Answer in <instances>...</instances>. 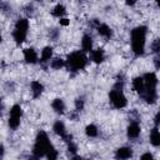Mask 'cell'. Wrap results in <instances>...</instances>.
<instances>
[{
    "label": "cell",
    "mask_w": 160,
    "mask_h": 160,
    "mask_svg": "<svg viewBox=\"0 0 160 160\" xmlns=\"http://www.w3.org/2000/svg\"><path fill=\"white\" fill-rule=\"evenodd\" d=\"M146 26H136L131 31V48L135 55H142L145 50V40H146Z\"/></svg>",
    "instance_id": "1"
},
{
    "label": "cell",
    "mask_w": 160,
    "mask_h": 160,
    "mask_svg": "<svg viewBox=\"0 0 160 160\" xmlns=\"http://www.w3.org/2000/svg\"><path fill=\"white\" fill-rule=\"evenodd\" d=\"M51 142L49 140V136L45 131H39L38 135H36V139H35V144H34V148H32V154L35 158H41V156H45L46 151L51 148Z\"/></svg>",
    "instance_id": "2"
},
{
    "label": "cell",
    "mask_w": 160,
    "mask_h": 160,
    "mask_svg": "<svg viewBox=\"0 0 160 160\" xmlns=\"http://www.w3.org/2000/svg\"><path fill=\"white\" fill-rule=\"evenodd\" d=\"M86 62H88V58L81 51H74L69 54L66 59V64L71 71H78L84 69L86 66Z\"/></svg>",
    "instance_id": "3"
},
{
    "label": "cell",
    "mask_w": 160,
    "mask_h": 160,
    "mask_svg": "<svg viewBox=\"0 0 160 160\" xmlns=\"http://www.w3.org/2000/svg\"><path fill=\"white\" fill-rule=\"evenodd\" d=\"M109 99L111 101V104L114 105V108L116 109H122L126 106L128 104V100L125 98V95L122 94V90L119 89V88H114L110 94H109Z\"/></svg>",
    "instance_id": "4"
},
{
    "label": "cell",
    "mask_w": 160,
    "mask_h": 160,
    "mask_svg": "<svg viewBox=\"0 0 160 160\" xmlns=\"http://www.w3.org/2000/svg\"><path fill=\"white\" fill-rule=\"evenodd\" d=\"M142 80H144L145 88H148V89H156V85H158V76L155 75V72H146V74L142 76Z\"/></svg>",
    "instance_id": "5"
},
{
    "label": "cell",
    "mask_w": 160,
    "mask_h": 160,
    "mask_svg": "<svg viewBox=\"0 0 160 160\" xmlns=\"http://www.w3.org/2000/svg\"><path fill=\"white\" fill-rule=\"evenodd\" d=\"M24 59L28 64H36L38 62V54L32 48H28L24 50Z\"/></svg>",
    "instance_id": "6"
},
{
    "label": "cell",
    "mask_w": 160,
    "mask_h": 160,
    "mask_svg": "<svg viewBox=\"0 0 160 160\" xmlns=\"http://www.w3.org/2000/svg\"><path fill=\"white\" fill-rule=\"evenodd\" d=\"M115 156L118 159H129L132 156V150H131V148H128V146L119 148L115 152Z\"/></svg>",
    "instance_id": "7"
},
{
    "label": "cell",
    "mask_w": 160,
    "mask_h": 160,
    "mask_svg": "<svg viewBox=\"0 0 160 160\" xmlns=\"http://www.w3.org/2000/svg\"><path fill=\"white\" fill-rule=\"evenodd\" d=\"M140 126H139V124L138 122H131L129 126H128V136L129 138H131V139H135V138H138L139 135H140Z\"/></svg>",
    "instance_id": "8"
},
{
    "label": "cell",
    "mask_w": 160,
    "mask_h": 160,
    "mask_svg": "<svg viewBox=\"0 0 160 160\" xmlns=\"http://www.w3.org/2000/svg\"><path fill=\"white\" fill-rule=\"evenodd\" d=\"M104 58H105V54H104V50L102 49H96V50H92L91 51V60L95 64L102 62L104 61Z\"/></svg>",
    "instance_id": "9"
},
{
    "label": "cell",
    "mask_w": 160,
    "mask_h": 160,
    "mask_svg": "<svg viewBox=\"0 0 160 160\" xmlns=\"http://www.w3.org/2000/svg\"><path fill=\"white\" fill-rule=\"evenodd\" d=\"M132 86H134L135 91H138V92L141 95L142 91H144V89H145L142 76H136V78H134V80H132Z\"/></svg>",
    "instance_id": "10"
},
{
    "label": "cell",
    "mask_w": 160,
    "mask_h": 160,
    "mask_svg": "<svg viewBox=\"0 0 160 160\" xmlns=\"http://www.w3.org/2000/svg\"><path fill=\"white\" fill-rule=\"evenodd\" d=\"M30 89H31L32 96H34V98H38V96L41 95V92H42V90H44V86H42V84H40L39 81H32V82L30 84Z\"/></svg>",
    "instance_id": "11"
},
{
    "label": "cell",
    "mask_w": 160,
    "mask_h": 160,
    "mask_svg": "<svg viewBox=\"0 0 160 160\" xmlns=\"http://www.w3.org/2000/svg\"><path fill=\"white\" fill-rule=\"evenodd\" d=\"M52 130H54V132L56 135H59L61 138H64L66 135V128H65L64 122H61V121H56L54 124V126H52Z\"/></svg>",
    "instance_id": "12"
},
{
    "label": "cell",
    "mask_w": 160,
    "mask_h": 160,
    "mask_svg": "<svg viewBox=\"0 0 160 160\" xmlns=\"http://www.w3.org/2000/svg\"><path fill=\"white\" fill-rule=\"evenodd\" d=\"M81 48L84 51H91L92 49V39L90 35H84L81 40Z\"/></svg>",
    "instance_id": "13"
},
{
    "label": "cell",
    "mask_w": 160,
    "mask_h": 160,
    "mask_svg": "<svg viewBox=\"0 0 160 160\" xmlns=\"http://www.w3.org/2000/svg\"><path fill=\"white\" fill-rule=\"evenodd\" d=\"M51 108L54 109L55 112L62 114L64 110H65V104H64V101H62L61 99H55V100L51 102Z\"/></svg>",
    "instance_id": "14"
},
{
    "label": "cell",
    "mask_w": 160,
    "mask_h": 160,
    "mask_svg": "<svg viewBox=\"0 0 160 160\" xmlns=\"http://www.w3.org/2000/svg\"><path fill=\"white\" fill-rule=\"evenodd\" d=\"M150 142L154 146H159L160 145V132L158 130V126H155L150 132Z\"/></svg>",
    "instance_id": "15"
},
{
    "label": "cell",
    "mask_w": 160,
    "mask_h": 160,
    "mask_svg": "<svg viewBox=\"0 0 160 160\" xmlns=\"http://www.w3.org/2000/svg\"><path fill=\"white\" fill-rule=\"evenodd\" d=\"M98 32H99L101 36H104V38H110V36L112 35L111 29H110L106 24H100V25H98Z\"/></svg>",
    "instance_id": "16"
},
{
    "label": "cell",
    "mask_w": 160,
    "mask_h": 160,
    "mask_svg": "<svg viewBox=\"0 0 160 160\" xmlns=\"http://www.w3.org/2000/svg\"><path fill=\"white\" fill-rule=\"evenodd\" d=\"M52 56V48L50 46H45L41 51V58H40V61L41 62H48Z\"/></svg>",
    "instance_id": "17"
},
{
    "label": "cell",
    "mask_w": 160,
    "mask_h": 160,
    "mask_svg": "<svg viewBox=\"0 0 160 160\" xmlns=\"http://www.w3.org/2000/svg\"><path fill=\"white\" fill-rule=\"evenodd\" d=\"M29 29V21L26 19H19L15 24V30L22 31V32H28Z\"/></svg>",
    "instance_id": "18"
},
{
    "label": "cell",
    "mask_w": 160,
    "mask_h": 160,
    "mask_svg": "<svg viewBox=\"0 0 160 160\" xmlns=\"http://www.w3.org/2000/svg\"><path fill=\"white\" fill-rule=\"evenodd\" d=\"M65 12H66L65 6H64V5H61V4H58V5L52 9V11H51V14H52L54 16H56V18H61Z\"/></svg>",
    "instance_id": "19"
},
{
    "label": "cell",
    "mask_w": 160,
    "mask_h": 160,
    "mask_svg": "<svg viewBox=\"0 0 160 160\" xmlns=\"http://www.w3.org/2000/svg\"><path fill=\"white\" fill-rule=\"evenodd\" d=\"M12 36H14V40H15L18 44H21V42H24L25 39H26V32H22V31H19V30H14Z\"/></svg>",
    "instance_id": "20"
},
{
    "label": "cell",
    "mask_w": 160,
    "mask_h": 160,
    "mask_svg": "<svg viewBox=\"0 0 160 160\" xmlns=\"http://www.w3.org/2000/svg\"><path fill=\"white\" fill-rule=\"evenodd\" d=\"M85 134L89 138H95V136H98V128L94 124H90L85 128Z\"/></svg>",
    "instance_id": "21"
},
{
    "label": "cell",
    "mask_w": 160,
    "mask_h": 160,
    "mask_svg": "<svg viewBox=\"0 0 160 160\" xmlns=\"http://www.w3.org/2000/svg\"><path fill=\"white\" fill-rule=\"evenodd\" d=\"M22 115V110L20 105H12V108L10 109V116H15V118H21Z\"/></svg>",
    "instance_id": "22"
},
{
    "label": "cell",
    "mask_w": 160,
    "mask_h": 160,
    "mask_svg": "<svg viewBox=\"0 0 160 160\" xmlns=\"http://www.w3.org/2000/svg\"><path fill=\"white\" fill-rule=\"evenodd\" d=\"M64 65H65V61H64L62 59H60V58H56V59L51 60V64H50V66H51L52 69H55V70L61 69Z\"/></svg>",
    "instance_id": "23"
},
{
    "label": "cell",
    "mask_w": 160,
    "mask_h": 160,
    "mask_svg": "<svg viewBox=\"0 0 160 160\" xmlns=\"http://www.w3.org/2000/svg\"><path fill=\"white\" fill-rule=\"evenodd\" d=\"M19 125H20V118H15V116L9 118V126L11 129H18Z\"/></svg>",
    "instance_id": "24"
},
{
    "label": "cell",
    "mask_w": 160,
    "mask_h": 160,
    "mask_svg": "<svg viewBox=\"0 0 160 160\" xmlns=\"http://www.w3.org/2000/svg\"><path fill=\"white\" fill-rule=\"evenodd\" d=\"M45 156H46L49 160H55V159L58 158V151L54 149V146H51V148H50V149L46 151Z\"/></svg>",
    "instance_id": "25"
},
{
    "label": "cell",
    "mask_w": 160,
    "mask_h": 160,
    "mask_svg": "<svg viewBox=\"0 0 160 160\" xmlns=\"http://www.w3.org/2000/svg\"><path fill=\"white\" fill-rule=\"evenodd\" d=\"M75 109H76V111H81L84 109V99L82 98H78L75 100Z\"/></svg>",
    "instance_id": "26"
},
{
    "label": "cell",
    "mask_w": 160,
    "mask_h": 160,
    "mask_svg": "<svg viewBox=\"0 0 160 160\" xmlns=\"http://www.w3.org/2000/svg\"><path fill=\"white\" fill-rule=\"evenodd\" d=\"M68 150H69L70 152L75 154V152H76V150H78V148H76V145H75L72 141H69V144H68Z\"/></svg>",
    "instance_id": "27"
},
{
    "label": "cell",
    "mask_w": 160,
    "mask_h": 160,
    "mask_svg": "<svg viewBox=\"0 0 160 160\" xmlns=\"http://www.w3.org/2000/svg\"><path fill=\"white\" fill-rule=\"evenodd\" d=\"M151 48H152V51L154 52H159V50H160V42H159V40H155L154 44L151 45Z\"/></svg>",
    "instance_id": "28"
},
{
    "label": "cell",
    "mask_w": 160,
    "mask_h": 160,
    "mask_svg": "<svg viewBox=\"0 0 160 160\" xmlns=\"http://www.w3.org/2000/svg\"><path fill=\"white\" fill-rule=\"evenodd\" d=\"M60 25H62V26L69 25V20H68V19H65V18H60Z\"/></svg>",
    "instance_id": "29"
},
{
    "label": "cell",
    "mask_w": 160,
    "mask_h": 160,
    "mask_svg": "<svg viewBox=\"0 0 160 160\" xmlns=\"http://www.w3.org/2000/svg\"><path fill=\"white\" fill-rule=\"evenodd\" d=\"M141 159H150V160H151V159H152V155H151L150 152H146V154H142V155H141Z\"/></svg>",
    "instance_id": "30"
},
{
    "label": "cell",
    "mask_w": 160,
    "mask_h": 160,
    "mask_svg": "<svg viewBox=\"0 0 160 160\" xmlns=\"http://www.w3.org/2000/svg\"><path fill=\"white\" fill-rule=\"evenodd\" d=\"M136 1H138V0H125V4L129 5V6H132V5L136 4Z\"/></svg>",
    "instance_id": "31"
},
{
    "label": "cell",
    "mask_w": 160,
    "mask_h": 160,
    "mask_svg": "<svg viewBox=\"0 0 160 160\" xmlns=\"http://www.w3.org/2000/svg\"><path fill=\"white\" fill-rule=\"evenodd\" d=\"M158 124H159V112H158L156 116H155V125L158 126Z\"/></svg>",
    "instance_id": "32"
},
{
    "label": "cell",
    "mask_w": 160,
    "mask_h": 160,
    "mask_svg": "<svg viewBox=\"0 0 160 160\" xmlns=\"http://www.w3.org/2000/svg\"><path fill=\"white\" fill-rule=\"evenodd\" d=\"M4 155V146L0 144V156H2Z\"/></svg>",
    "instance_id": "33"
},
{
    "label": "cell",
    "mask_w": 160,
    "mask_h": 160,
    "mask_svg": "<svg viewBox=\"0 0 160 160\" xmlns=\"http://www.w3.org/2000/svg\"><path fill=\"white\" fill-rule=\"evenodd\" d=\"M155 66L156 69H159V58H155Z\"/></svg>",
    "instance_id": "34"
},
{
    "label": "cell",
    "mask_w": 160,
    "mask_h": 160,
    "mask_svg": "<svg viewBox=\"0 0 160 160\" xmlns=\"http://www.w3.org/2000/svg\"><path fill=\"white\" fill-rule=\"evenodd\" d=\"M1 40H2V38H1V34H0V42H1Z\"/></svg>",
    "instance_id": "35"
},
{
    "label": "cell",
    "mask_w": 160,
    "mask_h": 160,
    "mask_svg": "<svg viewBox=\"0 0 160 160\" xmlns=\"http://www.w3.org/2000/svg\"><path fill=\"white\" fill-rule=\"evenodd\" d=\"M0 102H1V98H0Z\"/></svg>",
    "instance_id": "36"
},
{
    "label": "cell",
    "mask_w": 160,
    "mask_h": 160,
    "mask_svg": "<svg viewBox=\"0 0 160 160\" xmlns=\"http://www.w3.org/2000/svg\"><path fill=\"white\" fill-rule=\"evenodd\" d=\"M0 6H1V4H0Z\"/></svg>",
    "instance_id": "37"
}]
</instances>
